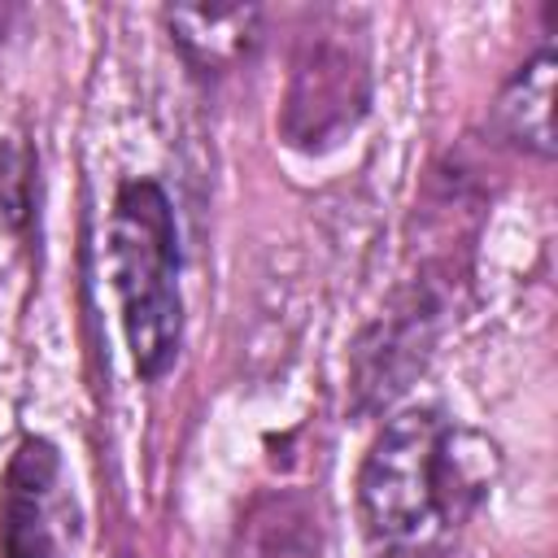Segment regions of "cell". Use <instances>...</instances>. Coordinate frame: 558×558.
<instances>
[{
    "label": "cell",
    "instance_id": "cell-1",
    "mask_svg": "<svg viewBox=\"0 0 558 558\" xmlns=\"http://www.w3.org/2000/svg\"><path fill=\"white\" fill-rule=\"evenodd\" d=\"M501 471L497 445L440 405L392 414L357 466V523L375 558H445Z\"/></svg>",
    "mask_w": 558,
    "mask_h": 558
},
{
    "label": "cell",
    "instance_id": "cell-2",
    "mask_svg": "<svg viewBox=\"0 0 558 558\" xmlns=\"http://www.w3.org/2000/svg\"><path fill=\"white\" fill-rule=\"evenodd\" d=\"M179 227L157 179H122L109 209V275L140 379H161L183 344Z\"/></svg>",
    "mask_w": 558,
    "mask_h": 558
},
{
    "label": "cell",
    "instance_id": "cell-3",
    "mask_svg": "<svg viewBox=\"0 0 558 558\" xmlns=\"http://www.w3.org/2000/svg\"><path fill=\"white\" fill-rule=\"evenodd\" d=\"M371 109V44L362 13L323 9L301 31L283 109H279V135L296 153H331L340 148Z\"/></svg>",
    "mask_w": 558,
    "mask_h": 558
},
{
    "label": "cell",
    "instance_id": "cell-4",
    "mask_svg": "<svg viewBox=\"0 0 558 558\" xmlns=\"http://www.w3.org/2000/svg\"><path fill=\"white\" fill-rule=\"evenodd\" d=\"M449 279L453 270L423 266L418 279H410L379 318L362 331L353 353V405L379 410L392 397L410 388V379L427 366L445 323H449Z\"/></svg>",
    "mask_w": 558,
    "mask_h": 558
},
{
    "label": "cell",
    "instance_id": "cell-5",
    "mask_svg": "<svg viewBox=\"0 0 558 558\" xmlns=\"http://www.w3.org/2000/svg\"><path fill=\"white\" fill-rule=\"evenodd\" d=\"M78 506L61 449L22 436L0 480V558H74Z\"/></svg>",
    "mask_w": 558,
    "mask_h": 558
},
{
    "label": "cell",
    "instance_id": "cell-6",
    "mask_svg": "<svg viewBox=\"0 0 558 558\" xmlns=\"http://www.w3.org/2000/svg\"><path fill=\"white\" fill-rule=\"evenodd\" d=\"M170 44L201 78H222L262 44L266 13L253 4H174L161 13Z\"/></svg>",
    "mask_w": 558,
    "mask_h": 558
},
{
    "label": "cell",
    "instance_id": "cell-7",
    "mask_svg": "<svg viewBox=\"0 0 558 558\" xmlns=\"http://www.w3.org/2000/svg\"><path fill=\"white\" fill-rule=\"evenodd\" d=\"M227 558H327L318 501L305 488L257 493L231 532Z\"/></svg>",
    "mask_w": 558,
    "mask_h": 558
},
{
    "label": "cell",
    "instance_id": "cell-8",
    "mask_svg": "<svg viewBox=\"0 0 558 558\" xmlns=\"http://www.w3.org/2000/svg\"><path fill=\"white\" fill-rule=\"evenodd\" d=\"M554 74H558L554 44H541L501 83V92L493 100V131L506 144H514V148H523L541 161L554 157V122H549V113H554Z\"/></svg>",
    "mask_w": 558,
    "mask_h": 558
},
{
    "label": "cell",
    "instance_id": "cell-9",
    "mask_svg": "<svg viewBox=\"0 0 558 558\" xmlns=\"http://www.w3.org/2000/svg\"><path fill=\"white\" fill-rule=\"evenodd\" d=\"M17 17V9L13 4H0V48H4V35H9V22Z\"/></svg>",
    "mask_w": 558,
    "mask_h": 558
},
{
    "label": "cell",
    "instance_id": "cell-10",
    "mask_svg": "<svg viewBox=\"0 0 558 558\" xmlns=\"http://www.w3.org/2000/svg\"><path fill=\"white\" fill-rule=\"evenodd\" d=\"M118 558H135V554H118Z\"/></svg>",
    "mask_w": 558,
    "mask_h": 558
}]
</instances>
